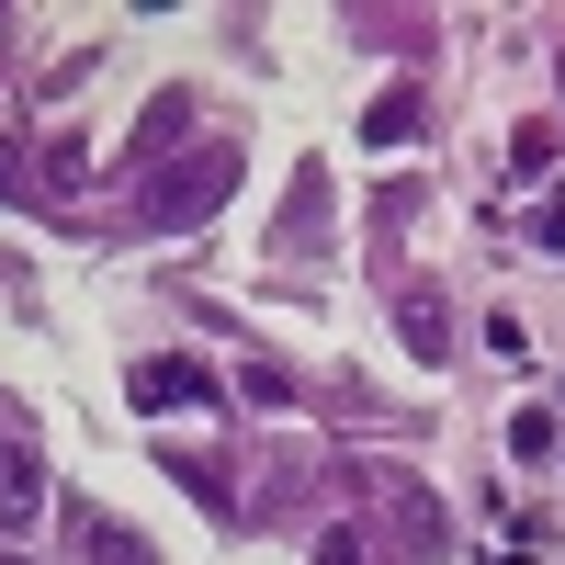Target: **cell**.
<instances>
[{
    "label": "cell",
    "instance_id": "6da1fadb",
    "mask_svg": "<svg viewBox=\"0 0 565 565\" xmlns=\"http://www.w3.org/2000/svg\"><path fill=\"white\" fill-rule=\"evenodd\" d=\"M23 521H34V463L0 441V532H23Z\"/></svg>",
    "mask_w": 565,
    "mask_h": 565
},
{
    "label": "cell",
    "instance_id": "7a4b0ae2",
    "mask_svg": "<svg viewBox=\"0 0 565 565\" xmlns=\"http://www.w3.org/2000/svg\"><path fill=\"white\" fill-rule=\"evenodd\" d=\"M136 385H148V407H204V373L193 362H148Z\"/></svg>",
    "mask_w": 565,
    "mask_h": 565
}]
</instances>
